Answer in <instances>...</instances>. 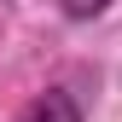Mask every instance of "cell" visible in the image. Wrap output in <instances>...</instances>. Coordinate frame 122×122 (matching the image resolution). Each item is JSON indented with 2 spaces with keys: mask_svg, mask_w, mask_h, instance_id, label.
I'll list each match as a JSON object with an SVG mask.
<instances>
[{
  "mask_svg": "<svg viewBox=\"0 0 122 122\" xmlns=\"http://www.w3.org/2000/svg\"><path fill=\"white\" fill-rule=\"evenodd\" d=\"M18 122H81V105H76L64 87H47L35 105H23V116Z\"/></svg>",
  "mask_w": 122,
  "mask_h": 122,
  "instance_id": "6da1fadb",
  "label": "cell"
},
{
  "mask_svg": "<svg viewBox=\"0 0 122 122\" xmlns=\"http://www.w3.org/2000/svg\"><path fill=\"white\" fill-rule=\"evenodd\" d=\"M58 12H64L70 23H93V18L111 12V0H58Z\"/></svg>",
  "mask_w": 122,
  "mask_h": 122,
  "instance_id": "7a4b0ae2",
  "label": "cell"
}]
</instances>
